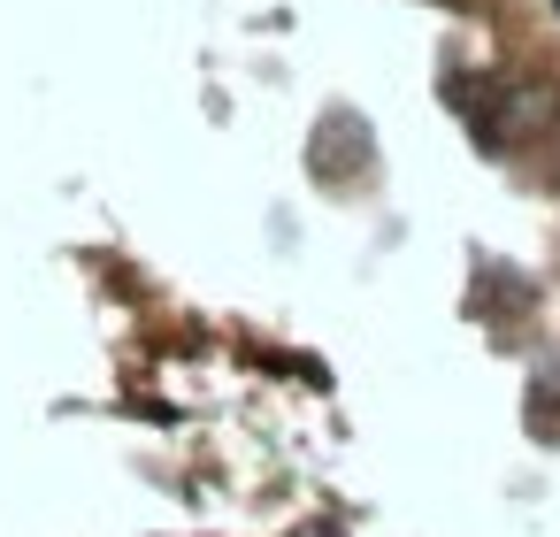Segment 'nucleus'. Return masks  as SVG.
Instances as JSON below:
<instances>
[{
	"mask_svg": "<svg viewBox=\"0 0 560 537\" xmlns=\"http://www.w3.org/2000/svg\"><path fill=\"white\" fill-rule=\"evenodd\" d=\"M300 537H338V529H323V522H307V529H300Z\"/></svg>",
	"mask_w": 560,
	"mask_h": 537,
	"instance_id": "nucleus-3",
	"label": "nucleus"
},
{
	"mask_svg": "<svg viewBox=\"0 0 560 537\" xmlns=\"http://www.w3.org/2000/svg\"><path fill=\"white\" fill-rule=\"evenodd\" d=\"M529 437L537 445H560V369H545L529 384Z\"/></svg>",
	"mask_w": 560,
	"mask_h": 537,
	"instance_id": "nucleus-2",
	"label": "nucleus"
},
{
	"mask_svg": "<svg viewBox=\"0 0 560 537\" xmlns=\"http://www.w3.org/2000/svg\"><path fill=\"white\" fill-rule=\"evenodd\" d=\"M552 9H560V0H552Z\"/></svg>",
	"mask_w": 560,
	"mask_h": 537,
	"instance_id": "nucleus-4",
	"label": "nucleus"
},
{
	"mask_svg": "<svg viewBox=\"0 0 560 537\" xmlns=\"http://www.w3.org/2000/svg\"><path fill=\"white\" fill-rule=\"evenodd\" d=\"M307 170L323 177V185H338V177H353V170H369V131H361V116H330V124H315V147H307Z\"/></svg>",
	"mask_w": 560,
	"mask_h": 537,
	"instance_id": "nucleus-1",
	"label": "nucleus"
}]
</instances>
